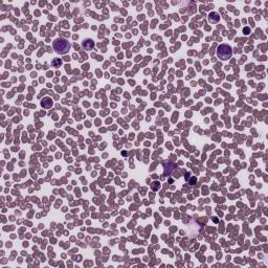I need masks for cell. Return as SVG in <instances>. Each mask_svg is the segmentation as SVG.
I'll return each mask as SVG.
<instances>
[{
	"label": "cell",
	"instance_id": "cell-3",
	"mask_svg": "<svg viewBox=\"0 0 268 268\" xmlns=\"http://www.w3.org/2000/svg\"><path fill=\"white\" fill-rule=\"evenodd\" d=\"M93 46H94V43H93V41L90 40V39H87V40H85V41L83 42V47H84L85 51H91L92 48H93Z\"/></svg>",
	"mask_w": 268,
	"mask_h": 268
},
{
	"label": "cell",
	"instance_id": "cell-4",
	"mask_svg": "<svg viewBox=\"0 0 268 268\" xmlns=\"http://www.w3.org/2000/svg\"><path fill=\"white\" fill-rule=\"evenodd\" d=\"M208 20H209V22H211V23H217V22H219L220 17H219V15H218L217 13L213 12V13L209 14V16H208Z\"/></svg>",
	"mask_w": 268,
	"mask_h": 268
},
{
	"label": "cell",
	"instance_id": "cell-2",
	"mask_svg": "<svg viewBox=\"0 0 268 268\" xmlns=\"http://www.w3.org/2000/svg\"><path fill=\"white\" fill-rule=\"evenodd\" d=\"M233 55V49L230 47L229 45L227 44H222L220 45L217 49V56L218 58L222 61L228 60Z\"/></svg>",
	"mask_w": 268,
	"mask_h": 268
},
{
	"label": "cell",
	"instance_id": "cell-6",
	"mask_svg": "<svg viewBox=\"0 0 268 268\" xmlns=\"http://www.w3.org/2000/svg\"><path fill=\"white\" fill-rule=\"evenodd\" d=\"M62 64V61L59 60V59H55L54 62H53V65H54V67H59Z\"/></svg>",
	"mask_w": 268,
	"mask_h": 268
},
{
	"label": "cell",
	"instance_id": "cell-5",
	"mask_svg": "<svg viewBox=\"0 0 268 268\" xmlns=\"http://www.w3.org/2000/svg\"><path fill=\"white\" fill-rule=\"evenodd\" d=\"M41 105H42V107H44L45 109H48V108H51V106H53V101H51V98H43V101L41 102Z\"/></svg>",
	"mask_w": 268,
	"mask_h": 268
},
{
	"label": "cell",
	"instance_id": "cell-1",
	"mask_svg": "<svg viewBox=\"0 0 268 268\" xmlns=\"http://www.w3.org/2000/svg\"><path fill=\"white\" fill-rule=\"evenodd\" d=\"M54 49L56 53L59 55H65L67 54L70 49V44L69 42L65 40V39L59 38L54 41Z\"/></svg>",
	"mask_w": 268,
	"mask_h": 268
}]
</instances>
